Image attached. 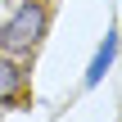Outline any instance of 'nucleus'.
I'll list each match as a JSON object with an SVG mask.
<instances>
[{
  "label": "nucleus",
  "instance_id": "f03ea898",
  "mask_svg": "<svg viewBox=\"0 0 122 122\" xmlns=\"http://www.w3.org/2000/svg\"><path fill=\"white\" fill-rule=\"evenodd\" d=\"M18 95H23V68L0 54V104H14Z\"/></svg>",
  "mask_w": 122,
  "mask_h": 122
},
{
  "label": "nucleus",
  "instance_id": "7ed1b4c3",
  "mask_svg": "<svg viewBox=\"0 0 122 122\" xmlns=\"http://www.w3.org/2000/svg\"><path fill=\"white\" fill-rule=\"evenodd\" d=\"M113 54H118V36L109 32V36H104V45H100V54L91 59V72H86V86H95V81H100V77L109 72V63H113Z\"/></svg>",
  "mask_w": 122,
  "mask_h": 122
},
{
  "label": "nucleus",
  "instance_id": "f257e3e1",
  "mask_svg": "<svg viewBox=\"0 0 122 122\" xmlns=\"http://www.w3.org/2000/svg\"><path fill=\"white\" fill-rule=\"evenodd\" d=\"M45 5H36V0H27V5H18V14L0 27V50H9V54H27V50H36V41L45 36Z\"/></svg>",
  "mask_w": 122,
  "mask_h": 122
}]
</instances>
